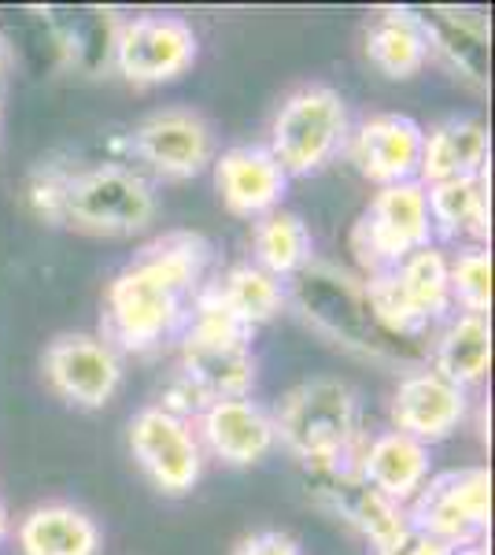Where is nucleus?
I'll use <instances>...</instances> for the list:
<instances>
[{"label": "nucleus", "mask_w": 495, "mask_h": 555, "mask_svg": "<svg viewBox=\"0 0 495 555\" xmlns=\"http://www.w3.org/2000/svg\"><path fill=\"white\" fill-rule=\"evenodd\" d=\"M211 241L170 230L141 248L104 293V337L115 352L148 356L185 334L204 289Z\"/></svg>", "instance_id": "obj_1"}, {"label": "nucleus", "mask_w": 495, "mask_h": 555, "mask_svg": "<svg viewBox=\"0 0 495 555\" xmlns=\"http://www.w3.org/2000/svg\"><path fill=\"white\" fill-rule=\"evenodd\" d=\"M26 196L44 222L93 237L145 234L159 215L152 182L126 164L38 167Z\"/></svg>", "instance_id": "obj_2"}, {"label": "nucleus", "mask_w": 495, "mask_h": 555, "mask_svg": "<svg viewBox=\"0 0 495 555\" xmlns=\"http://www.w3.org/2000/svg\"><path fill=\"white\" fill-rule=\"evenodd\" d=\"M274 418V437L308 470L355 463L363 452V400L340 378H311L285 392Z\"/></svg>", "instance_id": "obj_3"}, {"label": "nucleus", "mask_w": 495, "mask_h": 555, "mask_svg": "<svg viewBox=\"0 0 495 555\" xmlns=\"http://www.w3.org/2000/svg\"><path fill=\"white\" fill-rule=\"evenodd\" d=\"M182 356H178V374L170 385L164 408L174 415H200L214 400L248 397L256 385V352H251V334L233 326L214 311L193 308L185 334L178 337Z\"/></svg>", "instance_id": "obj_4"}, {"label": "nucleus", "mask_w": 495, "mask_h": 555, "mask_svg": "<svg viewBox=\"0 0 495 555\" xmlns=\"http://www.w3.org/2000/svg\"><path fill=\"white\" fill-rule=\"evenodd\" d=\"M285 304H292L311 322L326 341L340 345L344 352H355L374 363H403L407 348L385 334L381 322L374 319V308L366 300L363 278L326 259H311L300 274L285 285Z\"/></svg>", "instance_id": "obj_5"}, {"label": "nucleus", "mask_w": 495, "mask_h": 555, "mask_svg": "<svg viewBox=\"0 0 495 555\" xmlns=\"http://www.w3.org/2000/svg\"><path fill=\"white\" fill-rule=\"evenodd\" d=\"M374 319L395 341H418L452 311V259L437 245L411 253L392 271L363 278Z\"/></svg>", "instance_id": "obj_6"}, {"label": "nucleus", "mask_w": 495, "mask_h": 555, "mask_svg": "<svg viewBox=\"0 0 495 555\" xmlns=\"http://www.w3.org/2000/svg\"><path fill=\"white\" fill-rule=\"evenodd\" d=\"M348 145V104L333 86L292 89L270 122V156L289 178L318 175Z\"/></svg>", "instance_id": "obj_7"}, {"label": "nucleus", "mask_w": 495, "mask_h": 555, "mask_svg": "<svg viewBox=\"0 0 495 555\" xmlns=\"http://www.w3.org/2000/svg\"><path fill=\"white\" fill-rule=\"evenodd\" d=\"M433 245V222H429L426 185L400 182L374 193L366 211L351 230V253L366 274L392 271L411 253Z\"/></svg>", "instance_id": "obj_8"}, {"label": "nucleus", "mask_w": 495, "mask_h": 555, "mask_svg": "<svg viewBox=\"0 0 495 555\" xmlns=\"http://www.w3.org/2000/svg\"><path fill=\"white\" fill-rule=\"evenodd\" d=\"M407 526L437 537V541L466 548L481 544L492 522V474L489 467H458L429 474L418 496L403 507Z\"/></svg>", "instance_id": "obj_9"}, {"label": "nucleus", "mask_w": 495, "mask_h": 555, "mask_svg": "<svg viewBox=\"0 0 495 555\" xmlns=\"http://www.w3.org/2000/svg\"><path fill=\"white\" fill-rule=\"evenodd\" d=\"M130 455L164 496H185L204 478V449L193 423L164 404L141 408L130 418Z\"/></svg>", "instance_id": "obj_10"}, {"label": "nucleus", "mask_w": 495, "mask_h": 555, "mask_svg": "<svg viewBox=\"0 0 495 555\" xmlns=\"http://www.w3.org/2000/svg\"><path fill=\"white\" fill-rule=\"evenodd\" d=\"M196 30L182 15H138L115 30L112 64L130 86H164L196 64Z\"/></svg>", "instance_id": "obj_11"}, {"label": "nucleus", "mask_w": 495, "mask_h": 555, "mask_svg": "<svg viewBox=\"0 0 495 555\" xmlns=\"http://www.w3.org/2000/svg\"><path fill=\"white\" fill-rule=\"evenodd\" d=\"M130 152L164 182H188L214 164V133L200 112L164 107L133 127Z\"/></svg>", "instance_id": "obj_12"}, {"label": "nucleus", "mask_w": 495, "mask_h": 555, "mask_svg": "<svg viewBox=\"0 0 495 555\" xmlns=\"http://www.w3.org/2000/svg\"><path fill=\"white\" fill-rule=\"evenodd\" d=\"M44 378L70 408L101 411L122 385V360L101 337L60 334L44 348Z\"/></svg>", "instance_id": "obj_13"}, {"label": "nucleus", "mask_w": 495, "mask_h": 555, "mask_svg": "<svg viewBox=\"0 0 495 555\" xmlns=\"http://www.w3.org/2000/svg\"><path fill=\"white\" fill-rule=\"evenodd\" d=\"M308 492H311L314 507H322V512L333 515L337 522L351 526V530L359 537H366L374 548H381V544H389L400 530H407L403 507L366 486V481L359 478L355 463L329 467V470H311Z\"/></svg>", "instance_id": "obj_14"}, {"label": "nucleus", "mask_w": 495, "mask_h": 555, "mask_svg": "<svg viewBox=\"0 0 495 555\" xmlns=\"http://www.w3.org/2000/svg\"><path fill=\"white\" fill-rule=\"evenodd\" d=\"M421 138H426V127H418L411 115L400 112L370 115V119L359 122L355 133H348L351 164L377 190L400 182H418Z\"/></svg>", "instance_id": "obj_15"}, {"label": "nucleus", "mask_w": 495, "mask_h": 555, "mask_svg": "<svg viewBox=\"0 0 495 555\" xmlns=\"http://www.w3.org/2000/svg\"><path fill=\"white\" fill-rule=\"evenodd\" d=\"M196 441L226 467H256L274 452V418L256 400H214L196 415Z\"/></svg>", "instance_id": "obj_16"}, {"label": "nucleus", "mask_w": 495, "mask_h": 555, "mask_svg": "<svg viewBox=\"0 0 495 555\" xmlns=\"http://www.w3.org/2000/svg\"><path fill=\"white\" fill-rule=\"evenodd\" d=\"M466 411H470V397L426 366V371L403 374L392 392L389 415L392 429H400V434H407L421 444H437L447 441L463 426Z\"/></svg>", "instance_id": "obj_17"}, {"label": "nucleus", "mask_w": 495, "mask_h": 555, "mask_svg": "<svg viewBox=\"0 0 495 555\" xmlns=\"http://www.w3.org/2000/svg\"><path fill=\"white\" fill-rule=\"evenodd\" d=\"M214 185H219L222 208L237 219H263L282 208L289 190V175L277 167L266 145H237L214 159Z\"/></svg>", "instance_id": "obj_18"}, {"label": "nucleus", "mask_w": 495, "mask_h": 555, "mask_svg": "<svg viewBox=\"0 0 495 555\" xmlns=\"http://www.w3.org/2000/svg\"><path fill=\"white\" fill-rule=\"evenodd\" d=\"M355 470L370 489L389 496L392 504L407 507L433 474V455H429V444L414 441L400 429H385L363 444Z\"/></svg>", "instance_id": "obj_19"}, {"label": "nucleus", "mask_w": 495, "mask_h": 555, "mask_svg": "<svg viewBox=\"0 0 495 555\" xmlns=\"http://www.w3.org/2000/svg\"><path fill=\"white\" fill-rule=\"evenodd\" d=\"M193 308L214 311V315H222L233 326L256 334L259 326H266L270 319L282 315L285 285L266 271H259L256 263H237L226 274L214 278V282H207Z\"/></svg>", "instance_id": "obj_20"}, {"label": "nucleus", "mask_w": 495, "mask_h": 555, "mask_svg": "<svg viewBox=\"0 0 495 555\" xmlns=\"http://www.w3.org/2000/svg\"><path fill=\"white\" fill-rule=\"evenodd\" d=\"M426 30L429 52L452 64L458 78H466L477 89H489L492 78V34L489 20L477 12H463V8H426V12H414Z\"/></svg>", "instance_id": "obj_21"}, {"label": "nucleus", "mask_w": 495, "mask_h": 555, "mask_svg": "<svg viewBox=\"0 0 495 555\" xmlns=\"http://www.w3.org/2000/svg\"><path fill=\"white\" fill-rule=\"evenodd\" d=\"M489 152L492 138L481 119H444L426 130L421 138V164L418 182H455V178H477L489 175Z\"/></svg>", "instance_id": "obj_22"}, {"label": "nucleus", "mask_w": 495, "mask_h": 555, "mask_svg": "<svg viewBox=\"0 0 495 555\" xmlns=\"http://www.w3.org/2000/svg\"><path fill=\"white\" fill-rule=\"evenodd\" d=\"M23 555H101V526L75 504H41L15 530Z\"/></svg>", "instance_id": "obj_23"}, {"label": "nucleus", "mask_w": 495, "mask_h": 555, "mask_svg": "<svg viewBox=\"0 0 495 555\" xmlns=\"http://www.w3.org/2000/svg\"><path fill=\"white\" fill-rule=\"evenodd\" d=\"M426 204H429V222L433 234L447 241H473L484 245L489 241V175L477 178H455V182H437L426 185Z\"/></svg>", "instance_id": "obj_24"}, {"label": "nucleus", "mask_w": 495, "mask_h": 555, "mask_svg": "<svg viewBox=\"0 0 495 555\" xmlns=\"http://www.w3.org/2000/svg\"><path fill=\"white\" fill-rule=\"evenodd\" d=\"M366 60L381 70L389 82H407L429 64V41L414 8H392L366 26Z\"/></svg>", "instance_id": "obj_25"}, {"label": "nucleus", "mask_w": 495, "mask_h": 555, "mask_svg": "<svg viewBox=\"0 0 495 555\" xmlns=\"http://www.w3.org/2000/svg\"><path fill=\"white\" fill-rule=\"evenodd\" d=\"M433 366L429 371L440 374L444 382L458 385V389H473L489 378L492 366V326L481 315H458L444 326V334L433 341L429 352Z\"/></svg>", "instance_id": "obj_26"}, {"label": "nucleus", "mask_w": 495, "mask_h": 555, "mask_svg": "<svg viewBox=\"0 0 495 555\" xmlns=\"http://www.w3.org/2000/svg\"><path fill=\"white\" fill-rule=\"evenodd\" d=\"M314 259V241L308 222L296 211H270L263 219H256L251 227V263L259 271H266L277 282H289L292 274H300Z\"/></svg>", "instance_id": "obj_27"}, {"label": "nucleus", "mask_w": 495, "mask_h": 555, "mask_svg": "<svg viewBox=\"0 0 495 555\" xmlns=\"http://www.w3.org/2000/svg\"><path fill=\"white\" fill-rule=\"evenodd\" d=\"M452 304H463V315L489 319L492 311V253L484 245L463 248L452 259Z\"/></svg>", "instance_id": "obj_28"}, {"label": "nucleus", "mask_w": 495, "mask_h": 555, "mask_svg": "<svg viewBox=\"0 0 495 555\" xmlns=\"http://www.w3.org/2000/svg\"><path fill=\"white\" fill-rule=\"evenodd\" d=\"M230 555H303V544L285 530H256L240 537Z\"/></svg>", "instance_id": "obj_29"}, {"label": "nucleus", "mask_w": 495, "mask_h": 555, "mask_svg": "<svg viewBox=\"0 0 495 555\" xmlns=\"http://www.w3.org/2000/svg\"><path fill=\"white\" fill-rule=\"evenodd\" d=\"M452 552H455L452 544H444V541H437V537L414 530V526L400 530L389 544H381V548H374V555H452Z\"/></svg>", "instance_id": "obj_30"}, {"label": "nucleus", "mask_w": 495, "mask_h": 555, "mask_svg": "<svg viewBox=\"0 0 495 555\" xmlns=\"http://www.w3.org/2000/svg\"><path fill=\"white\" fill-rule=\"evenodd\" d=\"M452 555H492V552H489V544L481 541V544H466V548H455Z\"/></svg>", "instance_id": "obj_31"}, {"label": "nucleus", "mask_w": 495, "mask_h": 555, "mask_svg": "<svg viewBox=\"0 0 495 555\" xmlns=\"http://www.w3.org/2000/svg\"><path fill=\"white\" fill-rule=\"evenodd\" d=\"M8 507H4V500H0V544H4V537H8Z\"/></svg>", "instance_id": "obj_32"}, {"label": "nucleus", "mask_w": 495, "mask_h": 555, "mask_svg": "<svg viewBox=\"0 0 495 555\" xmlns=\"http://www.w3.org/2000/svg\"><path fill=\"white\" fill-rule=\"evenodd\" d=\"M0 101H4V52H0Z\"/></svg>", "instance_id": "obj_33"}]
</instances>
